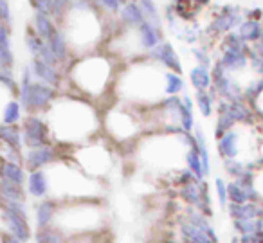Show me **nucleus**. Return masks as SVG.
<instances>
[{
  "mask_svg": "<svg viewBox=\"0 0 263 243\" xmlns=\"http://www.w3.org/2000/svg\"><path fill=\"white\" fill-rule=\"evenodd\" d=\"M252 103H254V108H256V112L259 114V116L263 117V88L259 90V94L256 96L254 99H252Z\"/></svg>",
  "mask_w": 263,
  "mask_h": 243,
  "instance_id": "e433bc0d",
  "label": "nucleus"
},
{
  "mask_svg": "<svg viewBox=\"0 0 263 243\" xmlns=\"http://www.w3.org/2000/svg\"><path fill=\"white\" fill-rule=\"evenodd\" d=\"M44 45H45V40L38 36L36 31H34L33 27L26 31V47H27V51L31 52L33 58H38V56H40Z\"/></svg>",
  "mask_w": 263,
  "mask_h": 243,
  "instance_id": "cd10ccee",
  "label": "nucleus"
},
{
  "mask_svg": "<svg viewBox=\"0 0 263 243\" xmlns=\"http://www.w3.org/2000/svg\"><path fill=\"white\" fill-rule=\"evenodd\" d=\"M193 146V137L184 134H168L148 137L137 144V159L150 171L164 175L166 171L179 173L184 170L186 155Z\"/></svg>",
  "mask_w": 263,
  "mask_h": 243,
  "instance_id": "7ed1b4c3",
  "label": "nucleus"
},
{
  "mask_svg": "<svg viewBox=\"0 0 263 243\" xmlns=\"http://www.w3.org/2000/svg\"><path fill=\"white\" fill-rule=\"evenodd\" d=\"M33 29L36 31V34L40 38H44L45 42L56 33V24L52 20L51 15H45V13H34L33 16Z\"/></svg>",
  "mask_w": 263,
  "mask_h": 243,
  "instance_id": "aec40b11",
  "label": "nucleus"
},
{
  "mask_svg": "<svg viewBox=\"0 0 263 243\" xmlns=\"http://www.w3.org/2000/svg\"><path fill=\"white\" fill-rule=\"evenodd\" d=\"M0 218H2L4 225L8 227L9 234H11L13 238H16L18 243L27 241V239L31 238V229H29V223H27V216L4 207V209H2V216Z\"/></svg>",
  "mask_w": 263,
  "mask_h": 243,
  "instance_id": "f8f14e48",
  "label": "nucleus"
},
{
  "mask_svg": "<svg viewBox=\"0 0 263 243\" xmlns=\"http://www.w3.org/2000/svg\"><path fill=\"white\" fill-rule=\"evenodd\" d=\"M69 76L76 90L83 98L98 99L108 90L114 76V65L108 56L98 54V52H85V56L74 62Z\"/></svg>",
  "mask_w": 263,
  "mask_h": 243,
  "instance_id": "20e7f679",
  "label": "nucleus"
},
{
  "mask_svg": "<svg viewBox=\"0 0 263 243\" xmlns=\"http://www.w3.org/2000/svg\"><path fill=\"white\" fill-rule=\"evenodd\" d=\"M13 67H15L13 47H2V45H0V70L13 72Z\"/></svg>",
  "mask_w": 263,
  "mask_h": 243,
  "instance_id": "7c9ffc66",
  "label": "nucleus"
},
{
  "mask_svg": "<svg viewBox=\"0 0 263 243\" xmlns=\"http://www.w3.org/2000/svg\"><path fill=\"white\" fill-rule=\"evenodd\" d=\"M22 139L24 146L27 148L51 144V132H49L47 121L42 119L38 114H29L22 124Z\"/></svg>",
  "mask_w": 263,
  "mask_h": 243,
  "instance_id": "9d476101",
  "label": "nucleus"
},
{
  "mask_svg": "<svg viewBox=\"0 0 263 243\" xmlns=\"http://www.w3.org/2000/svg\"><path fill=\"white\" fill-rule=\"evenodd\" d=\"M78 162V167L85 171L87 175L94 178H99L103 175H106L112 170V155L110 149L106 148L105 142L101 141H87L74 155Z\"/></svg>",
  "mask_w": 263,
  "mask_h": 243,
  "instance_id": "6e6552de",
  "label": "nucleus"
},
{
  "mask_svg": "<svg viewBox=\"0 0 263 243\" xmlns=\"http://www.w3.org/2000/svg\"><path fill=\"white\" fill-rule=\"evenodd\" d=\"M29 4L34 13H45V15L52 13V0H29Z\"/></svg>",
  "mask_w": 263,
  "mask_h": 243,
  "instance_id": "f704fd0d",
  "label": "nucleus"
},
{
  "mask_svg": "<svg viewBox=\"0 0 263 243\" xmlns=\"http://www.w3.org/2000/svg\"><path fill=\"white\" fill-rule=\"evenodd\" d=\"M190 80H191V85L195 87V90H209L213 85L211 72H209L208 67H202V65H197L191 69Z\"/></svg>",
  "mask_w": 263,
  "mask_h": 243,
  "instance_id": "b1692460",
  "label": "nucleus"
},
{
  "mask_svg": "<svg viewBox=\"0 0 263 243\" xmlns=\"http://www.w3.org/2000/svg\"><path fill=\"white\" fill-rule=\"evenodd\" d=\"M240 22H241L240 11L234 8H229V9H226V11H222L220 18L213 24V29H215L216 33H226V31H231L236 26H240Z\"/></svg>",
  "mask_w": 263,
  "mask_h": 243,
  "instance_id": "412c9836",
  "label": "nucleus"
},
{
  "mask_svg": "<svg viewBox=\"0 0 263 243\" xmlns=\"http://www.w3.org/2000/svg\"><path fill=\"white\" fill-rule=\"evenodd\" d=\"M238 34L243 42H258L263 34V27L256 20H245V22H240Z\"/></svg>",
  "mask_w": 263,
  "mask_h": 243,
  "instance_id": "393cba45",
  "label": "nucleus"
},
{
  "mask_svg": "<svg viewBox=\"0 0 263 243\" xmlns=\"http://www.w3.org/2000/svg\"><path fill=\"white\" fill-rule=\"evenodd\" d=\"M197 105L200 108L202 116L209 117L215 108V101H213V96L208 94V90H197Z\"/></svg>",
  "mask_w": 263,
  "mask_h": 243,
  "instance_id": "c756f323",
  "label": "nucleus"
},
{
  "mask_svg": "<svg viewBox=\"0 0 263 243\" xmlns=\"http://www.w3.org/2000/svg\"><path fill=\"white\" fill-rule=\"evenodd\" d=\"M119 15V20L124 24L126 27H137L144 22V15H143V9L139 8L137 2L130 0V2H124L121 6V9L117 11Z\"/></svg>",
  "mask_w": 263,
  "mask_h": 243,
  "instance_id": "f3484780",
  "label": "nucleus"
},
{
  "mask_svg": "<svg viewBox=\"0 0 263 243\" xmlns=\"http://www.w3.org/2000/svg\"><path fill=\"white\" fill-rule=\"evenodd\" d=\"M58 209V203L51 198H42V202L36 205L34 211V220H36V227L38 229H45L51 227L52 221H54V214Z\"/></svg>",
  "mask_w": 263,
  "mask_h": 243,
  "instance_id": "dca6fc26",
  "label": "nucleus"
},
{
  "mask_svg": "<svg viewBox=\"0 0 263 243\" xmlns=\"http://www.w3.org/2000/svg\"><path fill=\"white\" fill-rule=\"evenodd\" d=\"M47 124L51 135L60 142H87L99 132V116L94 105L85 101L83 96L56 98L49 105Z\"/></svg>",
  "mask_w": 263,
  "mask_h": 243,
  "instance_id": "f257e3e1",
  "label": "nucleus"
},
{
  "mask_svg": "<svg viewBox=\"0 0 263 243\" xmlns=\"http://www.w3.org/2000/svg\"><path fill=\"white\" fill-rule=\"evenodd\" d=\"M0 178H8V180L24 185V184H26V180H27L24 164L22 162H15V160L0 159Z\"/></svg>",
  "mask_w": 263,
  "mask_h": 243,
  "instance_id": "a211bd4d",
  "label": "nucleus"
},
{
  "mask_svg": "<svg viewBox=\"0 0 263 243\" xmlns=\"http://www.w3.org/2000/svg\"><path fill=\"white\" fill-rule=\"evenodd\" d=\"M259 153H261V157H263V135H261V141H259Z\"/></svg>",
  "mask_w": 263,
  "mask_h": 243,
  "instance_id": "4c0bfd02",
  "label": "nucleus"
},
{
  "mask_svg": "<svg viewBox=\"0 0 263 243\" xmlns=\"http://www.w3.org/2000/svg\"><path fill=\"white\" fill-rule=\"evenodd\" d=\"M58 159V152L52 148L51 144L36 146V148H27V152L22 155V164L29 171L40 170V167H47L56 162Z\"/></svg>",
  "mask_w": 263,
  "mask_h": 243,
  "instance_id": "9b49d317",
  "label": "nucleus"
},
{
  "mask_svg": "<svg viewBox=\"0 0 263 243\" xmlns=\"http://www.w3.org/2000/svg\"><path fill=\"white\" fill-rule=\"evenodd\" d=\"M0 142H6V144H11L15 148L22 149L24 146L22 128H18L16 124L2 123L0 124Z\"/></svg>",
  "mask_w": 263,
  "mask_h": 243,
  "instance_id": "4be33fe9",
  "label": "nucleus"
},
{
  "mask_svg": "<svg viewBox=\"0 0 263 243\" xmlns=\"http://www.w3.org/2000/svg\"><path fill=\"white\" fill-rule=\"evenodd\" d=\"M137 4H139V8L143 9L144 20L155 24V26H161V22H162L161 11L157 9V6H155L154 0H137Z\"/></svg>",
  "mask_w": 263,
  "mask_h": 243,
  "instance_id": "bb28decb",
  "label": "nucleus"
},
{
  "mask_svg": "<svg viewBox=\"0 0 263 243\" xmlns=\"http://www.w3.org/2000/svg\"><path fill=\"white\" fill-rule=\"evenodd\" d=\"M150 60L154 62L161 63L164 69L168 70H175V72H180V60H179V54L175 52V49L172 47L170 44H161L157 47H154L150 51Z\"/></svg>",
  "mask_w": 263,
  "mask_h": 243,
  "instance_id": "4468645a",
  "label": "nucleus"
},
{
  "mask_svg": "<svg viewBox=\"0 0 263 243\" xmlns=\"http://www.w3.org/2000/svg\"><path fill=\"white\" fill-rule=\"evenodd\" d=\"M216 193H218V202L222 207L227 205V202H229V195H227V184L226 180H222V178H216Z\"/></svg>",
  "mask_w": 263,
  "mask_h": 243,
  "instance_id": "c9c22d12",
  "label": "nucleus"
},
{
  "mask_svg": "<svg viewBox=\"0 0 263 243\" xmlns=\"http://www.w3.org/2000/svg\"><path fill=\"white\" fill-rule=\"evenodd\" d=\"M103 124H105V132L114 139V141H134L139 135L143 124H146L139 117V112L136 106H119V108H108L103 117Z\"/></svg>",
  "mask_w": 263,
  "mask_h": 243,
  "instance_id": "0eeeda50",
  "label": "nucleus"
},
{
  "mask_svg": "<svg viewBox=\"0 0 263 243\" xmlns=\"http://www.w3.org/2000/svg\"><path fill=\"white\" fill-rule=\"evenodd\" d=\"M124 2H128V0H94V6L96 9H101V11L117 13Z\"/></svg>",
  "mask_w": 263,
  "mask_h": 243,
  "instance_id": "2f4dec72",
  "label": "nucleus"
},
{
  "mask_svg": "<svg viewBox=\"0 0 263 243\" xmlns=\"http://www.w3.org/2000/svg\"><path fill=\"white\" fill-rule=\"evenodd\" d=\"M166 70L157 62H137L126 67L117 78L119 98L130 105H155L168 98Z\"/></svg>",
  "mask_w": 263,
  "mask_h": 243,
  "instance_id": "f03ea898",
  "label": "nucleus"
},
{
  "mask_svg": "<svg viewBox=\"0 0 263 243\" xmlns=\"http://www.w3.org/2000/svg\"><path fill=\"white\" fill-rule=\"evenodd\" d=\"M251 184H252L254 196H258L259 200H263V167L252 171L251 173Z\"/></svg>",
  "mask_w": 263,
  "mask_h": 243,
  "instance_id": "473e14b6",
  "label": "nucleus"
},
{
  "mask_svg": "<svg viewBox=\"0 0 263 243\" xmlns=\"http://www.w3.org/2000/svg\"><path fill=\"white\" fill-rule=\"evenodd\" d=\"M56 87L47 85L44 81H33L31 85L18 87V101L24 110L29 114L45 112L52 101L56 99Z\"/></svg>",
  "mask_w": 263,
  "mask_h": 243,
  "instance_id": "1a4fd4ad",
  "label": "nucleus"
},
{
  "mask_svg": "<svg viewBox=\"0 0 263 243\" xmlns=\"http://www.w3.org/2000/svg\"><path fill=\"white\" fill-rule=\"evenodd\" d=\"M63 20H65L67 27L65 31H62L72 51H83L81 54H85L94 47L96 42L101 40V20L96 13V8L88 0H74L62 22Z\"/></svg>",
  "mask_w": 263,
  "mask_h": 243,
  "instance_id": "39448f33",
  "label": "nucleus"
},
{
  "mask_svg": "<svg viewBox=\"0 0 263 243\" xmlns=\"http://www.w3.org/2000/svg\"><path fill=\"white\" fill-rule=\"evenodd\" d=\"M47 45L51 47V51L54 52L58 63H65L67 60H69L70 47H69V42H67V38L62 29H56V33L47 40Z\"/></svg>",
  "mask_w": 263,
  "mask_h": 243,
  "instance_id": "6ab92c4d",
  "label": "nucleus"
},
{
  "mask_svg": "<svg viewBox=\"0 0 263 243\" xmlns=\"http://www.w3.org/2000/svg\"><path fill=\"white\" fill-rule=\"evenodd\" d=\"M0 85L6 88L11 94H18V83L15 81L11 72H6V70H0Z\"/></svg>",
  "mask_w": 263,
  "mask_h": 243,
  "instance_id": "72a5a7b5",
  "label": "nucleus"
},
{
  "mask_svg": "<svg viewBox=\"0 0 263 243\" xmlns=\"http://www.w3.org/2000/svg\"><path fill=\"white\" fill-rule=\"evenodd\" d=\"M0 200L2 202H11V200H26V191L22 185L11 182L8 178H0Z\"/></svg>",
  "mask_w": 263,
  "mask_h": 243,
  "instance_id": "5701e85b",
  "label": "nucleus"
},
{
  "mask_svg": "<svg viewBox=\"0 0 263 243\" xmlns=\"http://www.w3.org/2000/svg\"><path fill=\"white\" fill-rule=\"evenodd\" d=\"M22 110H24V106L20 105V101L11 99V101L6 103L4 110H2V121L8 124L20 123V121H22Z\"/></svg>",
  "mask_w": 263,
  "mask_h": 243,
  "instance_id": "a878e982",
  "label": "nucleus"
},
{
  "mask_svg": "<svg viewBox=\"0 0 263 243\" xmlns=\"http://www.w3.org/2000/svg\"><path fill=\"white\" fill-rule=\"evenodd\" d=\"M29 67H31V72H33L34 80L44 81V83L52 85V87H56V88L60 87V83H62V72L58 70V67L44 62L42 58H33Z\"/></svg>",
  "mask_w": 263,
  "mask_h": 243,
  "instance_id": "ddd939ff",
  "label": "nucleus"
},
{
  "mask_svg": "<svg viewBox=\"0 0 263 243\" xmlns=\"http://www.w3.org/2000/svg\"><path fill=\"white\" fill-rule=\"evenodd\" d=\"M105 223V209L94 202H78L69 205L67 209H56L54 225L58 231L65 236L67 231L72 234H85L94 232L103 227Z\"/></svg>",
  "mask_w": 263,
  "mask_h": 243,
  "instance_id": "423d86ee",
  "label": "nucleus"
},
{
  "mask_svg": "<svg viewBox=\"0 0 263 243\" xmlns=\"http://www.w3.org/2000/svg\"><path fill=\"white\" fill-rule=\"evenodd\" d=\"M27 193L33 198H47L49 195V173L45 170H33L27 177Z\"/></svg>",
  "mask_w": 263,
  "mask_h": 243,
  "instance_id": "2eb2a0df",
  "label": "nucleus"
},
{
  "mask_svg": "<svg viewBox=\"0 0 263 243\" xmlns=\"http://www.w3.org/2000/svg\"><path fill=\"white\" fill-rule=\"evenodd\" d=\"M184 90V81L180 72L175 70H166V94L168 96H177Z\"/></svg>",
  "mask_w": 263,
  "mask_h": 243,
  "instance_id": "c85d7f7f",
  "label": "nucleus"
}]
</instances>
